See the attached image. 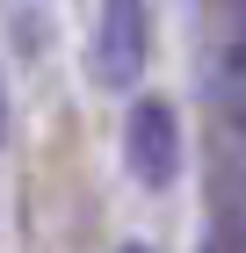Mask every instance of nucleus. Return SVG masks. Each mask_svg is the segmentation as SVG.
<instances>
[{
	"label": "nucleus",
	"instance_id": "nucleus-4",
	"mask_svg": "<svg viewBox=\"0 0 246 253\" xmlns=\"http://www.w3.org/2000/svg\"><path fill=\"white\" fill-rule=\"evenodd\" d=\"M116 253H152V246H138V239H123V246H116Z\"/></svg>",
	"mask_w": 246,
	"mask_h": 253
},
{
	"label": "nucleus",
	"instance_id": "nucleus-3",
	"mask_svg": "<svg viewBox=\"0 0 246 253\" xmlns=\"http://www.w3.org/2000/svg\"><path fill=\"white\" fill-rule=\"evenodd\" d=\"M7 123H15V109H7V80H0V145H7Z\"/></svg>",
	"mask_w": 246,
	"mask_h": 253
},
{
	"label": "nucleus",
	"instance_id": "nucleus-2",
	"mask_svg": "<svg viewBox=\"0 0 246 253\" xmlns=\"http://www.w3.org/2000/svg\"><path fill=\"white\" fill-rule=\"evenodd\" d=\"M123 159H131V174L145 188H167L181 174V116H174L167 101H138L131 123H123Z\"/></svg>",
	"mask_w": 246,
	"mask_h": 253
},
{
	"label": "nucleus",
	"instance_id": "nucleus-1",
	"mask_svg": "<svg viewBox=\"0 0 246 253\" xmlns=\"http://www.w3.org/2000/svg\"><path fill=\"white\" fill-rule=\"evenodd\" d=\"M145 51H152L145 0H101L95 7V80L101 87H138Z\"/></svg>",
	"mask_w": 246,
	"mask_h": 253
}]
</instances>
